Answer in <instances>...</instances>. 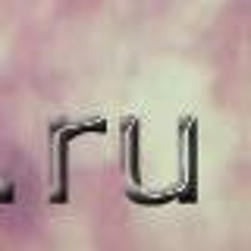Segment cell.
I'll use <instances>...</instances> for the list:
<instances>
[{
	"label": "cell",
	"mask_w": 251,
	"mask_h": 251,
	"mask_svg": "<svg viewBox=\"0 0 251 251\" xmlns=\"http://www.w3.org/2000/svg\"><path fill=\"white\" fill-rule=\"evenodd\" d=\"M35 207V173L16 145L0 141V217L22 223Z\"/></svg>",
	"instance_id": "1"
}]
</instances>
